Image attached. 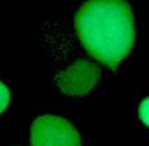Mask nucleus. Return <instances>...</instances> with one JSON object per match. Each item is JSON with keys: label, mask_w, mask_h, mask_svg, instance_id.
Segmentation results:
<instances>
[{"label": "nucleus", "mask_w": 149, "mask_h": 146, "mask_svg": "<svg viewBox=\"0 0 149 146\" xmlns=\"http://www.w3.org/2000/svg\"><path fill=\"white\" fill-rule=\"evenodd\" d=\"M101 76L100 68L88 60H79L56 77V84L64 94L77 97L89 93Z\"/></svg>", "instance_id": "obj_3"}, {"label": "nucleus", "mask_w": 149, "mask_h": 146, "mask_svg": "<svg viewBox=\"0 0 149 146\" xmlns=\"http://www.w3.org/2000/svg\"><path fill=\"white\" fill-rule=\"evenodd\" d=\"M76 31L86 51L110 68L130 54L135 42L132 9L124 1H88L74 18Z\"/></svg>", "instance_id": "obj_1"}, {"label": "nucleus", "mask_w": 149, "mask_h": 146, "mask_svg": "<svg viewBox=\"0 0 149 146\" xmlns=\"http://www.w3.org/2000/svg\"><path fill=\"white\" fill-rule=\"evenodd\" d=\"M31 146H81L80 134L60 116H39L31 125Z\"/></svg>", "instance_id": "obj_2"}, {"label": "nucleus", "mask_w": 149, "mask_h": 146, "mask_svg": "<svg viewBox=\"0 0 149 146\" xmlns=\"http://www.w3.org/2000/svg\"><path fill=\"white\" fill-rule=\"evenodd\" d=\"M9 100H10L9 90H8V87L3 82H0V113L7 108Z\"/></svg>", "instance_id": "obj_4"}, {"label": "nucleus", "mask_w": 149, "mask_h": 146, "mask_svg": "<svg viewBox=\"0 0 149 146\" xmlns=\"http://www.w3.org/2000/svg\"><path fill=\"white\" fill-rule=\"evenodd\" d=\"M139 116L145 125L149 127V97L145 98L139 107Z\"/></svg>", "instance_id": "obj_5"}]
</instances>
